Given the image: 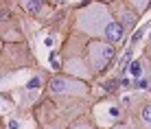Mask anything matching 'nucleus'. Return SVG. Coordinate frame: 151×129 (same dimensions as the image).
<instances>
[{
	"label": "nucleus",
	"mask_w": 151,
	"mask_h": 129,
	"mask_svg": "<svg viewBox=\"0 0 151 129\" xmlns=\"http://www.w3.org/2000/svg\"><path fill=\"white\" fill-rule=\"evenodd\" d=\"M77 29L83 35H90L94 39H107L112 44H121L125 39V27L101 0L90 2L77 11Z\"/></svg>",
	"instance_id": "1"
},
{
	"label": "nucleus",
	"mask_w": 151,
	"mask_h": 129,
	"mask_svg": "<svg viewBox=\"0 0 151 129\" xmlns=\"http://www.w3.org/2000/svg\"><path fill=\"white\" fill-rule=\"evenodd\" d=\"M116 44L107 42V39H92L88 44V64L92 66V72H103L110 66V61L116 55Z\"/></svg>",
	"instance_id": "2"
},
{
	"label": "nucleus",
	"mask_w": 151,
	"mask_h": 129,
	"mask_svg": "<svg viewBox=\"0 0 151 129\" xmlns=\"http://www.w3.org/2000/svg\"><path fill=\"white\" fill-rule=\"evenodd\" d=\"M48 92L50 94H66V96H86L88 92H90V87L81 79L55 75L53 79L48 81Z\"/></svg>",
	"instance_id": "3"
},
{
	"label": "nucleus",
	"mask_w": 151,
	"mask_h": 129,
	"mask_svg": "<svg viewBox=\"0 0 151 129\" xmlns=\"http://www.w3.org/2000/svg\"><path fill=\"white\" fill-rule=\"evenodd\" d=\"M20 7L24 9L29 15H33V18H46V15L50 13V7L46 0H18Z\"/></svg>",
	"instance_id": "4"
},
{
	"label": "nucleus",
	"mask_w": 151,
	"mask_h": 129,
	"mask_svg": "<svg viewBox=\"0 0 151 129\" xmlns=\"http://www.w3.org/2000/svg\"><path fill=\"white\" fill-rule=\"evenodd\" d=\"M114 15L118 18V22H121L125 29H127V27H134V24H136V20H138V18H136V13H134L129 7H121V9H116V13H114Z\"/></svg>",
	"instance_id": "5"
},
{
	"label": "nucleus",
	"mask_w": 151,
	"mask_h": 129,
	"mask_svg": "<svg viewBox=\"0 0 151 129\" xmlns=\"http://www.w3.org/2000/svg\"><path fill=\"white\" fill-rule=\"evenodd\" d=\"M138 120H140V125H142L145 129H151V103L142 105V110H140Z\"/></svg>",
	"instance_id": "6"
},
{
	"label": "nucleus",
	"mask_w": 151,
	"mask_h": 129,
	"mask_svg": "<svg viewBox=\"0 0 151 129\" xmlns=\"http://www.w3.org/2000/svg\"><path fill=\"white\" fill-rule=\"evenodd\" d=\"M127 4L134 9V11L145 13V11H147V9L151 7V0H127Z\"/></svg>",
	"instance_id": "7"
},
{
	"label": "nucleus",
	"mask_w": 151,
	"mask_h": 129,
	"mask_svg": "<svg viewBox=\"0 0 151 129\" xmlns=\"http://www.w3.org/2000/svg\"><path fill=\"white\" fill-rule=\"evenodd\" d=\"M129 75H132L134 79H140V77H142V64H140V61H132V64H129Z\"/></svg>",
	"instance_id": "8"
},
{
	"label": "nucleus",
	"mask_w": 151,
	"mask_h": 129,
	"mask_svg": "<svg viewBox=\"0 0 151 129\" xmlns=\"http://www.w3.org/2000/svg\"><path fill=\"white\" fill-rule=\"evenodd\" d=\"M68 129H96L92 123H88V120H81V123H75L72 127H68Z\"/></svg>",
	"instance_id": "9"
},
{
	"label": "nucleus",
	"mask_w": 151,
	"mask_h": 129,
	"mask_svg": "<svg viewBox=\"0 0 151 129\" xmlns=\"http://www.w3.org/2000/svg\"><path fill=\"white\" fill-rule=\"evenodd\" d=\"M35 87H40V77H33L27 83V90H35Z\"/></svg>",
	"instance_id": "10"
},
{
	"label": "nucleus",
	"mask_w": 151,
	"mask_h": 129,
	"mask_svg": "<svg viewBox=\"0 0 151 129\" xmlns=\"http://www.w3.org/2000/svg\"><path fill=\"white\" fill-rule=\"evenodd\" d=\"M134 87H136V90H145V87H147V81H145V79H136Z\"/></svg>",
	"instance_id": "11"
},
{
	"label": "nucleus",
	"mask_w": 151,
	"mask_h": 129,
	"mask_svg": "<svg viewBox=\"0 0 151 129\" xmlns=\"http://www.w3.org/2000/svg\"><path fill=\"white\" fill-rule=\"evenodd\" d=\"M112 129H134V127H129V125H114Z\"/></svg>",
	"instance_id": "12"
},
{
	"label": "nucleus",
	"mask_w": 151,
	"mask_h": 129,
	"mask_svg": "<svg viewBox=\"0 0 151 129\" xmlns=\"http://www.w3.org/2000/svg\"><path fill=\"white\" fill-rule=\"evenodd\" d=\"M147 55H149V57H151V44H149V48H147Z\"/></svg>",
	"instance_id": "13"
},
{
	"label": "nucleus",
	"mask_w": 151,
	"mask_h": 129,
	"mask_svg": "<svg viewBox=\"0 0 151 129\" xmlns=\"http://www.w3.org/2000/svg\"><path fill=\"white\" fill-rule=\"evenodd\" d=\"M101 2H110V0H101Z\"/></svg>",
	"instance_id": "14"
}]
</instances>
